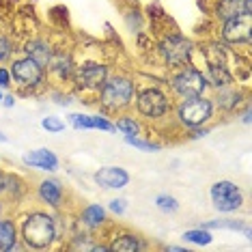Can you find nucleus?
<instances>
[{
  "instance_id": "nucleus-3",
  "label": "nucleus",
  "mask_w": 252,
  "mask_h": 252,
  "mask_svg": "<svg viewBox=\"0 0 252 252\" xmlns=\"http://www.w3.org/2000/svg\"><path fill=\"white\" fill-rule=\"evenodd\" d=\"M211 114H214V106H211L209 99H203V95L190 97L177 110V117H179L181 125H186V127H198V125L207 123Z\"/></svg>"
},
{
  "instance_id": "nucleus-14",
  "label": "nucleus",
  "mask_w": 252,
  "mask_h": 252,
  "mask_svg": "<svg viewBox=\"0 0 252 252\" xmlns=\"http://www.w3.org/2000/svg\"><path fill=\"white\" fill-rule=\"evenodd\" d=\"M24 164L32 166V168H41V170H56L59 168V159L52 151L48 149H37V151L24 156Z\"/></svg>"
},
{
  "instance_id": "nucleus-18",
  "label": "nucleus",
  "mask_w": 252,
  "mask_h": 252,
  "mask_svg": "<svg viewBox=\"0 0 252 252\" xmlns=\"http://www.w3.org/2000/svg\"><path fill=\"white\" fill-rule=\"evenodd\" d=\"M140 248H142L140 239L136 237V235H131V233L121 235V237H117L110 246H108V250H121V252H136Z\"/></svg>"
},
{
  "instance_id": "nucleus-35",
  "label": "nucleus",
  "mask_w": 252,
  "mask_h": 252,
  "mask_svg": "<svg viewBox=\"0 0 252 252\" xmlns=\"http://www.w3.org/2000/svg\"><path fill=\"white\" fill-rule=\"evenodd\" d=\"M0 211H2V207H0Z\"/></svg>"
},
{
  "instance_id": "nucleus-7",
  "label": "nucleus",
  "mask_w": 252,
  "mask_h": 252,
  "mask_svg": "<svg viewBox=\"0 0 252 252\" xmlns=\"http://www.w3.org/2000/svg\"><path fill=\"white\" fill-rule=\"evenodd\" d=\"M11 78H15L20 84H24V87H37L43 80V67L39 65L37 61H32L31 56H26V59H20L13 63V67H11Z\"/></svg>"
},
{
  "instance_id": "nucleus-2",
  "label": "nucleus",
  "mask_w": 252,
  "mask_h": 252,
  "mask_svg": "<svg viewBox=\"0 0 252 252\" xmlns=\"http://www.w3.org/2000/svg\"><path fill=\"white\" fill-rule=\"evenodd\" d=\"M134 99V84L131 80L123 78V76H114V78H106L104 87H101V104L106 108H123Z\"/></svg>"
},
{
  "instance_id": "nucleus-17",
  "label": "nucleus",
  "mask_w": 252,
  "mask_h": 252,
  "mask_svg": "<svg viewBox=\"0 0 252 252\" xmlns=\"http://www.w3.org/2000/svg\"><path fill=\"white\" fill-rule=\"evenodd\" d=\"M106 220V209L101 205H89L87 209L82 211V222L89 228H99Z\"/></svg>"
},
{
  "instance_id": "nucleus-34",
  "label": "nucleus",
  "mask_w": 252,
  "mask_h": 252,
  "mask_svg": "<svg viewBox=\"0 0 252 252\" xmlns=\"http://www.w3.org/2000/svg\"><path fill=\"white\" fill-rule=\"evenodd\" d=\"M2 97H4V95H2V91H0V99H2Z\"/></svg>"
},
{
  "instance_id": "nucleus-10",
  "label": "nucleus",
  "mask_w": 252,
  "mask_h": 252,
  "mask_svg": "<svg viewBox=\"0 0 252 252\" xmlns=\"http://www.w3.org/2000/svg\"><path fill=\"white\" fill-rule=\"evenodd\" d=\"M95 183L101 188H108V190H112V188H125L129 183V175H127V170L119 168V166H106V168L95 173Z\"/></svg>"
},
{
  "instance_id": "nucleus-23",
  "label": "nucleus",
  "mask_w": 252,
  "mask_h": 252,
  "mask_svg": "<svg viewBox=\"0 0 252 252\" xmlns=\"http://www.w3.org/2000/svg\"><path fill=\"white\" fill-rule=\"evenodd\" d=\"M156 205H158V207L162 209V211H170V214L179 209V203H177L173 196H166V194H162V196L156 198Z\"/></svg>"
},
{
  "instance_id": "nucleus-4",
  "label": "nucleus",
  "mask_w": 252,
  "mask_h": 252,
  "mask_svg": "<svg viewBox=\"0 0 252 252\" xmlns=\"http://www.w3.org/2000/svg\"><path fill=\"white\" fill-rule=\"evenodd\" d=\"M211 203H214V207L218 211H235L242 207V192H239V188L235 186L233 181H218L211 186Z\"/></svg>"
},
{
  "instance_id": "nucleus-19",
  "label": "nucleus",
  "mask_w": 252,
  "mask_h": 252,
  "mask_svg": "<svg viewBox=\"0 0 252 252\" xmlns=\"http://www.w3.org/2000/svg\"><path fill=\"white\" fill-rule=\"evenodd\" d=\"M209 78H211V82L216 84L218 89H224L231 84V73H228L222 65H209Z\"/></svg>"
},
{
  "instance_id": "nucleus-30",
  "label": "nucleus",
  "mask_w": 252,
  "mask_h": 252,
  "mask_svg": "<svg viewBox=\"0 0 252 252\" xmlns=\"http://www.w3.org/2000/svg\"><path fill=\"white\" fill-rule=\"evenodd\" d=\"M11 84V71H7V69H0V87H9Z\"/></svg>"
},
{
  "instance_id": "nucleus-28",
  "label": "nucleus",
  "mask_w": 252,
  "mask_h": 252,
  "mask_svg": "<svg viewBox=\"0 0 252 252\" xmlns=\"http://www.w3.org/2000/svg\"><path fill=\"white\" fill-rule=\"evenodd\" d=\"M11 50H13V48H11V41H9L7 37L0 35V61L7 59V56L11 54Z\"/></svg>"
},
{
  "instance_id": "nucleus-26",
  "label": "nucleus",
  "mask_w": 252,
  "mask_h": 252,
  "mask_svg": "<svg viewBox=\"0 0 252 252\" xmlns=\"http://www.w3.org/2000/svg\"><path fill=\"white\" fill-rule=\"evenodd\" d=\"M43 127L48 129V131H54V134H59V131L65 129V123L59 121V119H54V117H48V119H43Z\"/></svg>"
},
{
  "instance_id": "nucleus-33",
  "label": "nucleus",
  "mask_w": 252,
  "mask_h": 252,
  "mask_svg": "<svg viewBox=\"0 0 252 252\" xmlns=\"http://www.w3.org/2000/svg\"><path fill=\"white\" fill-rule=\"evenodd\" d=\"M0 140H7V138H4V136H2V134H0Z\"/></svg>"
},
{
  "instance_id": "nucleus-5",
  "label": "nucleus",
  "mask_w": 252,
  "mask_h": 252,
  "mask_svg": "<svg viewBox=\"0 0 252 252\" xmlns=\"http://www.w3.org/2000/svg\"><path fill=\"white\" fill-rule=\"evenodd\" d=\"M173 89L181 97L190 99V97H200L207 89V78L196 69H186L181 73H177L173 80Z\"/></svg>"
},
{
  "instance_id": "nucleus-8",
  "label": "nucleus",
  "mask_w": 252,
  "mask_h": 252,
  "mask_svg": "<svg viewBox=\"0 0 252 252\" xmlns=\"http://www.w3.org/2000/svg\"><path fill=\"white\" fill-rule=\"evenodd\" d=\"M190 54H192V43L186 37L175 35V37H168L162 43V56L168 61V65L179 67L190 61Z\"/></svg>"
},
{
  "instance_id": "nucleus-15",
  "label": "nucleus",
  "mask_w": 252,
  "mask_h": 252,
  "mask_svg": "<svg viewBox=\"0 0 252 252\" xmlns=\"http://www.w3.org/2000/svg\"><path fill=\"white\" fill-rule=\"evenodd\" d=\"M24 50H26V56H31L32 61H37L41 67H48L50 61H52V50H50V45L45 41H39V39L28 41Z\"/></svg>"
},
{
  "instance_id": "nucleus-27",
  "label": "nucleus",
  "mask_w": 252,
  "mask_h": 252,
  "mask_svg": "<svg viewBox=\"0 0 252 252\" xmlns=\"http://www.w3.org/2000/svg\"><path fill=\"white\" fill-rule=\"evenodd\" d=\"M125 140L129 142V145L138 147V149H145V151H158V145H151V142H145V140H138L136 136H125Z\"/></svg>"
},
{
  "instance_id": "nucleus-21",
  "label": "nucleus",
  "mask_w": 252,
  "mask_h": 252,
  "mask_svg": "<svg viewBox=\"0 0 252 252\" xmlns=\"http://www.w3.org/2000/svg\"><path fill=\"white\" fill-rule=\"evenodd\" d=\"M216 104L220 108H226L228 110V108L239 104V93H235V91H226V87L220 89V93H218V97H216Z\"/></svg>"
},
{
  "instance_id": "nucleus-16",
  "label": "nucleus",
  "mask_w": 252,
  "mask_h": 252,
  "mask_svg": "<svg viewBox=\"0 0 252 252\" xmlns=\"http://www.w3.org/2000/svg\"><path fill=\"white\" fill-rule=\"evenodd\" d=\"M18 248V231L11 220H0V250L9 252Z\"/></svg>"
},
{
  "instance_id": "nucleus-13",
  "label": "nucleus",
  "mask_w": 252,
  "mask_h": 252,
  "mask_svg": "<svg viewBox=\"0 0 252 252\" xmlns=\"http://www.w3.org/2000/svg\"><path fill=\"white\" fill-rule=\"evenodd\" d=\"M39 198L50 207H61L63 203V186L56 179H43L39 183Z\"/></svg>"
},
{
  "instance_id": "nucleus-29",
  "label": "nucleus",
  "mask_w": 252,
  "mask_h": 252,
  "mask_svg": "<svg viewBox=\"0 0 252 252\" xmlns=\"http://www.w3.org/2000/svg\"><path fill=\"white\" fill-rule=\"evenodd\" d=\"M110 209L114 211V214H123V211H125V200H123V198L110 200Z\"/></svg>"
},
{
  "instance_id": "nucleus-20",
  "label": "nucleus",
  "mask_w": 252,
  "mask_h": 252,
  "mask_svg": "<svg viewBox=\"0 0 252 252\" xmlns=\"http://www.w3.org/2000/svg\"><path fill=\"white\" fill-rule=\"evenodd\" d=\"M50 67L59 73L61 78H69L71 76V71H73V65H71V59L69 56H52V61H50Z\"/></svg>"
},
{
  "instance_id": "nucleus-32",
  "label": "nucleus",
  "mask_w": 252,
  "mask_h": 252,
  "mask_svg": "<svg viewBox=\"0 0 252 252\" xmlns=\"http://www.w3.org/2000/svg\"><path fill=\"white\" fill-rule=\"evenodd\" d=\"M2 99H4V106H13V95H7Z\"/></svg>"
},
{
  "instance_id": "nucleus-1",
  "label": "nucleus",
  "mask_w": 252,
  "mask_h": 252,
  "mask_svg": "<svg viewBox=\"0 0 252 252\" xmlns=\"http://www.w3.org/2000/svg\"><path fill=\"white\" fill-rule=\"evenodd\" d=\"M22 237L31 248H50L56 239L54 218H50L48 214H31L24 220V226H22Z\"/></svg>"
},
{
  "instance_id": "nucleus-6",
  "label": "nucleus",
  "mask_w": 252,
  "mask_h": 252,
  "mask_svg": "<svg viewBox=\"0 0 252 252\" xmlns=\"http://www.w3.org/2000/svg\"><path fill=\"white\" fill-rule=\"evenodd\" d=\"M136 106H138L140 114H145L147 119H159L168 112V99H166L164 93L158 89H145L138 95Z\"/></svg>"
},
{
  "instance_id": "nucleus-31",
  "label": "nucleus",
  "mask_w": 252,
  "mask_h": 252,
  "mask_svg": "<svg viewBox=\"0 0 252 252\" xmlns=\"http://www.w3.org/2000/svg\"><path fill=\"white\" fill-rule=\"evenodd\" d=\"M205 134H207V129H194V138H200V136H205Z\"/></svg>"
},
{
  "instance_id": "nucleus-25",
  "label": "nucleus",
  "mask_w": 252,
  "mask_h": 252,
  "mask_svg": "<svg viewBox=\"0 0 252 252\" xmlns=\"http://www.w3.org/2000/svg\"><path fill=\"white\" fill-rule=\"evenodd\" d=\"M205 228H233V231H239V228H242V222H237V220H216V222L205 224Z\"/></svg>"
},
{
  "instance_id": "nucleus-9",
  "label": "nucleus",
  "mask_w": 252,
  "mask_h": 252,
  "mask_svg": "<svg viewBox=\"0 0 252 252\" xmlns=\"http://www.w3.org/2000/svg\"><path fill=\"white\" fill-rule=\"evenodd\" d=\"M106 78H108V69L106 65H99V63H87L78 71V84L84 89H101Z\"/></svg>"
},
{
  "instance_id": "nucleus-12",
  "label": "nucleus",
  "mask_w": 252,
  "mask_h": 252,
  "mask_svg": "<svg viewBox=\"0 0 252 252\" xmlns=\"http://www.w3.org/2000/svg\"><path fill=\"white\" fill-rule=\"evenodd\" d=\"M216 11L224 22L239 15H252V0H220Z\"/></svg>"
},
{
  "instance_id": "nucleus-22",
  "label": "nucleus",
  "mask_w": 252,
  "mask_h": 252,
  "mask_svg": "<svg viewBox=\"0 0 252 252\" xmlns=\"http://www.w3.org/2000/svg\"><path fill=\"white\" fill-rule=\"evenodd\" d=\"M183 237H186V242H192V244H209L211 242V233L203 231V228H198V231H188Z\"/></svg>"
},
{
  "instance_id": "nucleus-11",
  "label": "nucleus",
  "mask_w": 252,
  "mask_h": 252,
  "mask_svg": "<svg viewBox=\"0 0 252 252\" xmlns=\"http://www.w3.org/2000/svg\"><path fill=\"white\" fill-rule=\"evenodd\" d=\"M222 35H224V39L231 43L248 41L250 39V15H239V18L226 20Z\"/></svg>"
},
{
  "instance_id": "nucleus-24",
  "label": "nucleus",
  "mask_w": 252,
  "mask_h": 252,
  "mask_svg": "<svg viewBox=\"0 0 252 252\" xmlns=\"http://www.w3.org/2000/svg\"><path fill=\"white\" fill-rule=\"evenodd\" d=\"M114 127L117 129H121L125 136H131V134H138V123L136 121H131V119H121V121H119L117 125H114Z\"/></svg>"
}]
</instances>
